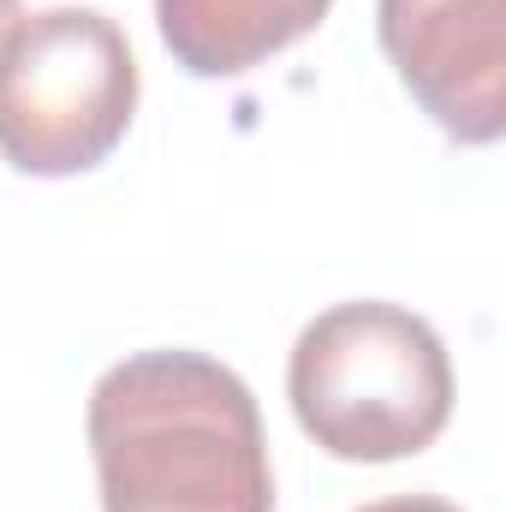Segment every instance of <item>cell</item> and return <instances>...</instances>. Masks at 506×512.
<instances>
[{"label": "cell", "mask_w": 506, "mask_h": 512, "mask_svg": "<svg viewBox=\"0 0 506 512\" xmlns=\"http://www.w3.org/2000/svg\"><path fill=\"white\" fill-rule=\"evenodd\" d=\"M102 512H274L256 393L203 352H137L90 387Z\"/></svg>", "instance_id": "1"}, {"label": "cell", "mask_w": 506, "mask_h": 512, "mask_svg": "<svg viewBox=\"0 0 506 512\" xmlns=\"http://www.w3.org/2000/svg\"><path fill=\"white\" fill-rule=\"evenodd\" d=\"M358 512H459L453 501H441V495H393V501H370V507Z\"/></svg>", "instance_id": "6"}, {"label": "cell", "mask_w": 506, "mask_h": 512, "mask_svg": "<svg viewBox=\"0 0 506 512\" xmlns=\"http://www.w3.org/2000/svg\"><path fill=\"white\" fill-rule=\"evenodd\" d=\"M137 114L126 30L96 6H48L0 36V155L30 179L102 167Z\"/></svg>", "instance_id": "3"}, {"label": "cell", "mask_w": 506, "mask_h": 512, "mask_svg": "<svg viewBox=\"0 0 506 512\" xmlns=\"http://www.w3.org/2000/svg\"><path fill=\"white\" fill-rule=\"evenodd\" d=\"M298 429L346 459L387 465L423 453L453 417V364L441 334L405 304H334L322 310L286 364Z\"/></svg>", "instance_id": "2"}, {"label": "cell", "mask_w": 506, "mask_h": 512, "mask_svg": "<svg viewBox=\"0 0 506 512\" xmlns=\"http://www.w3.org/2000/svg\"><path fill=\"white\" fill-rule=\"evenodd\" d=\"M334 0H155L167 54L191 78H245L328 18Z\"/></svg>", "instance_id": "5"}, {"label": "cell", "mask_w": 506, "mask_h": 512, "mask_svg": "<svg viewBox=\"0 0 506 512\" xmlns=\"http://www.w3.org/2000/svg\"><path fill=\"white\" fill-rule=\"evenodd\" d=\"M12 18H18V0H0V36L12 30Z\"/></svg>", "instance_id": "7"}, {"label": "cell", "mask_w": 506, "mask_h": 512, "mask_svg": "<svg viewBox=\"0 0 506 512\" xmlns=\"http://www.w3.org/2000/svg\"><path fill=\"white\" fill-rule=\"evenodd\" d=\"M381 48L453 143L506 131V0H376Z\"/></svg>", "instance_id": "4"}]
</instances>
